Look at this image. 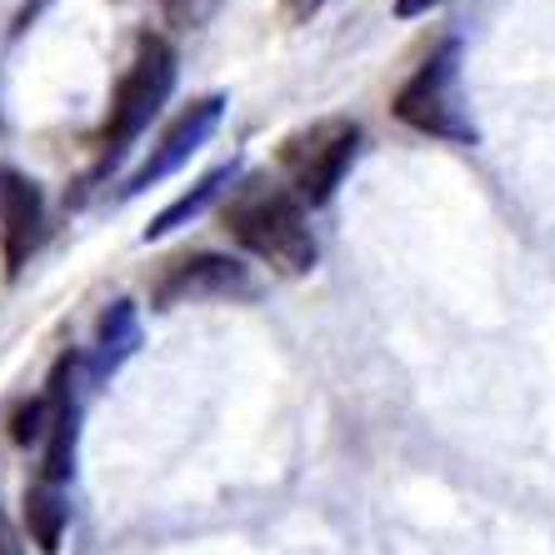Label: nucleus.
<instances>
[{
  "instance_id": "f03ea898",
  "label": "nucleus",
  "mask_w": 555,
  "mask_h": 555,
  "mask_svg": "<svg viewBox=\"0 0 555 555\" xmlns=\"http://www.w3.org/2000/svg\"><path fill=\"white\" fill-rule=\"evenodd\" d=\"M356 145H361V126L346 116L315 120V126L296 130L281 145V170L291 181V191L300 195V206H325L336 195L340 176L356 160Z\"/></svg>"
},
{
  "instance_id": "ddd939ff",
  "label": "nucleus",
  "mask_w": 555,
  "mask_h": 555,
  "mask_svg": "<svg viewBox=\"0 0 555 555\" xmlns=\"http://www.w3.org/2000/svg\"><path fill=\"white\" fill-rule=\"evenodd\" d=\"M430 5H440V0H396V15H421Z\"/></svg>"
},
{
  "instance_id": "f8f14e48",
  "label": "nucleus",
  "mask_w": 555,
  "mask_h": 555,
  "mask_svg": "<svg viewBox=\"0 0 555 555\" xmlns=\"http://www.w3.org/2000/svg\"><path fill=\"white\" fill-rule=\"evenodd\" d=\"M0 555H21V545H15V530H11V520L0 516Z\"/></svg>"
},
{
  "instance_id": "9d476101",
  "label": "nucleus",
  "mask_w": 555,
  "mask_h": 555,
  "mask_svg": "<svg viewBox=\"0 0 555 555\" xmlns=\"http://www.w3.org/2000/svg\"><path fill=\"white\" fill-rule=\"evenodd\" d=\"M231 176H235L231 166H225V170H216V176H206V181L195 185L191 195H181V201H176V206H170V210H160V216H155V225H151V231H145V241H160V235H170V231H176V225H181V220L201 216V210L210 206V195H216L220 185L231 181Z\"/></svg>"
},
{
  "instance_id": "39448f33",
  "label": "nucleus",
  "mask_w": 555,
  "mask_h": 555,
  "mask_svg": "<svg viewBox=\"0 0 555 555\" xmlns=\"http://www.w3.org/2000/svg\"><path fill=\"white\" fill-rule=\"evenodd\" d=\"M220 111H225V101L220 95H206V101H195L191 111H185L176 126L160 135V145L151 151V160H145L135 176L126 181V195H141V191H151L155 181H166L170 170H181L185 160H191L201 145H206V135L220 126Z\"/></svg>"
},
{
  "instance_id": "6e6552de",
  "label": "nucleus",
  "mask_w": 555,
  "mask_h": 555,
  "mask_svg": "<svg viewBox=\"0 0 555 555\" xmlns=\"http://www.w3.org/2000/svg\"><path fill=\"white\" fill-rule=\"evenodd\" d=\"M65 491H55V486H30L26 491V520H30V535H36V545L46 555L61 551V530H65Z\"/></svg>"
},
{
  "instance_id": "0eeeda50",
  "label": "nucleus",
  "mask_w": 555,
  "mask_h": 555,
  "mask_svg": "<svg viewBox=\"0 0 555 555\" xmlns=\"http://www.w3.org/2000/svg\"><path fill=\"white\" fill-rule=\"evenodd\" d=\"M40 241V191L21 170L0 166V250H5V271H21L26 256Z\"/></svg>"
},
{
  "instance_id": "1a4fd4ad",
  "label": "nucleus",
  "mask_w": 555,
  "mask_h": 555,
  "mask_svg": "<svg viewBox=\"0 0 555 555\" xmlns=\"http://www.w3.org/2000/svg\"><path fill=\"white\" fill-rule=\"evenodd\" d=\"M130 346H135V310L120 300V306L105 310V321H101V361H95V375L116 371L130 356Z\"/></svg>"
},
{
  "instance_id": "f257e3e1",
  "label": "nucleus",
  "mask_w": 555,
  "mask_h": 555,
  "mask_svg": "<svg viewBox=\"0 0 555 555\" xmlns=\"http://www.w3.org/2000/svg\"><path fill=\"white\" fill-rule=\"evenodd\" d=\"M220 225L235 246H246L250 256H260L285 275H300L315 266V235L306 225V206L281 181H246L225 201Z\"/></svg>"
},
{
  "instance_id": "7ed1b4c3",
  "label": "nucleus",
  "mask_w": 555,
  "mask_h": 555,
  "mask_svg": "<svg viewBox=\"0 0 555 555\" xmlns=\"http://www.w3.org/2000/svg\"><path fill=\"white\" fill-rule=\"evenodd\" d=\"M170 86H176V55H170L166 40L145 36L141 46H135V61H130L126 80H120L116 101H111V120H105V155H111V160L155 120V111H160L170 95Z\"/></svg>"
},
{
  "instance_id": "20e7f679",
  "label": "nucleus",
  "mask_w": 555,
  "mask_h": 555,
  "mask_svg": "<svg viewBox=\"0 0 555 555\" xmlns=\"http://www.w3.org/2000/svg\"><path fill=\"white\" fill-rule=\"evenodd\" d=\"M396 116L405 126L426 130V135H446V141H476L470 111H465V91H461V51L446 46L440 55H430L415 80L396 95Z\"/></svg>"
},
{
  "instance_id": "423d86ee",
  "label": "nucleus",
  "mask_w": 555,
  "mask_h": 555,
  "mask_svg": "<svg viewBox=\"0 0 555 555\" xmlns=\"http://www.w3.org/2000/svg\"><path fill=\"white\" fill-rule=\"evenodd\" d=\"M220 296H250V275L231 256H195L176 260V271L155 285V306H181V300H220Z\"/></svg>"
},
{
  "instance_id": "9b49d317",
  "label": "nucleus",
  "mask_w": 555,
  "mask_h": 555,
  "mask_svg": "<svg viewBox=\"0 0 555 555\" xmlns=\"http://www.w3.org/2000/svg\"><path fill=\"white\" fill-rule=\"evenodd\" d=\"M160 5H166V15L176 26H201V21L216 11V0H160Z\"/></svg>"
}]
</instances>
